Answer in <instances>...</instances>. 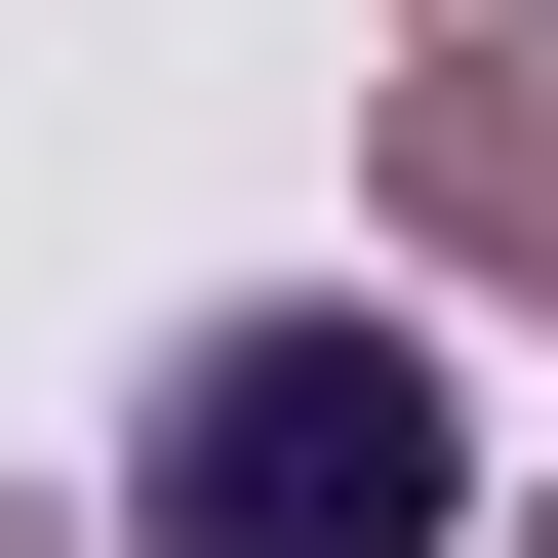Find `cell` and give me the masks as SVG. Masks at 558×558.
Here are the masks:
<instances>
[{"mask_svg": "<svg viewBox=\"0 0 558 558\" xmlns=\"http://www.w3.org/2000/svg\"><path fill=\"white\" fill-rule=\"evenodd\" d=\"M439 519H478L439 360H399V319H319V279H279V319H199L160 439H120V558H439Z\"/></svg>", "mask_w": 558, "mask_h": 558, "instance_id": "cell-1", "label": "cell"}]
</instances>
